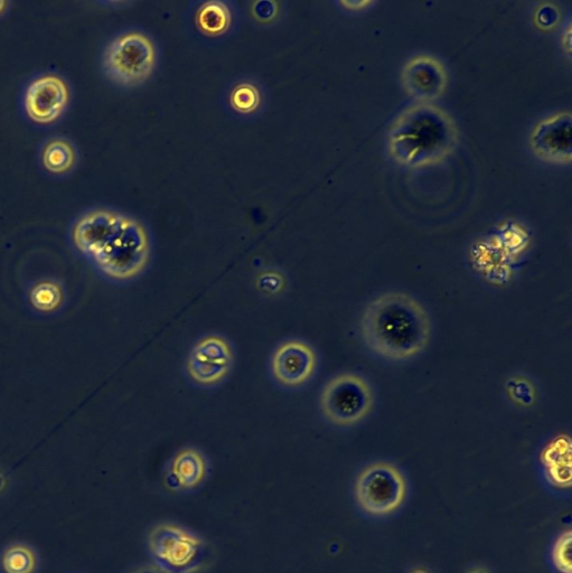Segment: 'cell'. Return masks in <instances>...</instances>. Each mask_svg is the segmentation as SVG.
<instances>
[{
    "mask_svg": "<svg viewBox=\"0 0 572 573\" xmlns=\"http://www.w3.org/2000/svg\"><path fill=\"white\" fill-rule=\"evenodd\" d=\"M42 162L53 174L67 173L75 164L74 148L68 140L53 139L44 147Z\"/></svg>",
    "mask_w": 572,
    "mask_h": 573,
    "instance_id": "d6986e66",
    "label": "cell"
},
{
    "mask_svg": "<svg viewBox=\"0 0 572 573\" xmlns=\"http://www.w3.org/2000/svg\"><path fill=\"white\" fill-rule=\"evenodd\" d=\"M158 51L152 37L140 31H128L112 40L103 54V69L123 87H137L154 73Z\"/></svg>",
    "mask_w": 572,
    "mask_h": 573,
    "instance_id": "8992f818",
    "label": "cell"
},
{
    "mask_svg": "<svg viewBox=\"0 0 572 573\" xmlns=\"http://www.w3.org/2000/svg\"><path fill=\"white\" fill-rule=\"evenodd\" d=\"M374 405L371 383L356 373L336 375L325 384L320 398L324 418L339 428L362 424L371 415Z\"/></svg>",
    "mask_w": 572,
    "mask_h": 573,
    "instance_id": "52a82bcc",
    "label": "cell"
},
{
    "mask_svg": "<svg viewBox=\"0 0 572 573\" xmlns=\"http://www.w3.org/2000/svg\"><path fill=\"white\" fill-rule=\"evenodd\" d=\"M69 88L61 78L45 75L28 86L25 109L28 117L39 124H51L58 120L67 108Z\"/></svg>",
    "mask_w": 572,
    "mask_h": 573,
    "instance_id": "7c38bea8",
    "label": "cell"
},
{
    "mask_svg": "<svg viewBox=\"0 0 572 573\" xmlns=\"http://www.w3.org/2000/svg\"><path fill=\"white\" fill-rule=\"evenodd\" d=\"M232 364L230 342L221 335L211 334L193 346L186 362V372L199 387L212 388L227 379Z\"/></svg>",
    "mask_w": 572,
    "mask_h": 573,
    "instance_id": "ba28073f",
    "label": "cell"
},
{
    "mask_svg": "<svg viewBox=\"0 0 572 573\" xmlns=\"http://www.w3.org/2000/svg\"><path fill=\"white\" fill-rule=\"evenodd\" d=\"M228 107L239 117H255L265 107V90L256 80L241 79L231 84L227 92Z\"/></svg>",
    "mask_w": 572,
    "mask_h": 573,
    "instance_id": "2e32d148",
    "label": "cell"
},
{
    "mask_svg": "<svg viewBox=\"0 0 572 573\" xmlns=\"http://www.w3.org/2000/svg\"><path fill=\"white\" fill-rule=\"evenodd\" d=\"M279 5L275 2H259L253 4L252 15L260 23H271L279 13Z\"/></svg>",
    "mask_w": 572,
    "mask_h": 573,
    "instance_id": "603a6c76",
    "label": "cell"
},
{
    "mask_svg": "<svg viewBox=\"0 0 572 573\" xmlns=\"http://www.w3.org/2000/svg\"><path fill=\"white\" fill-rule=\"evenodd\" d=\"M39 569V554L30 544L12 542L0 552V573H37Z\"/></svg>",
    "mask_w": 572,
    "mask_h": 573,
    "instance_id": "e0dca14e",
    "label": "cell"
},
{
    "mask_svg": "<svg viewBox=\"0 0 572 573\" xmlns=\"http://www.w3.org/2000/svg\"><path fill=\"white\" fill-rule=\"evenodd\" d=\"M551 573H572V531L561 530L549 543L546 553Z\"/></svg>",
    "mask_w": 572,
    "mask_h": 573,
    "instance_id": "ac0fdd59",
    "label": "cell"
},
{
    "mask_svg": "<svg viewBox=\"0 0 572 573\" xmlns=\"http://www.w3.org/2000/svg\"><path fill=\"white\" fill-rule=\"evenodd\" d=\"M285 278L276 270L262 272L257 278V287L265 295H277L284 289Z\"/></svg>",
    "mask_w": 572,
    "mask_h": 573,
    "instance_id": "7402d4cb",
    "label": "cell"
},
{
    "mask_svg": "<svg viewBox=\"0 0 572 573\" xmlns=\"http://www.w3.org/2000/svg\"><path fill=\"white\" fill-rule=\"evenodd\" d=\"M7 3L3 2V0H0V15H2L5 12Z\"/></svg>",
    "mask_w": 572,
    "mask_h": 573,
    "instance_id": "4316f807",
    "label": "cell"
},
{
    "mask_svg": "<svg viewBox=\"0 0 572 573\" xmlns=\"http://www.w3.org/2000/svg\"><path fill=\"white\" fill-rule=\"evenodd\" d=\"M533 152L545 161L569 163L572 155V118L558 114L542 120L530 138Z\"/></svg>",
    "mask_w": 572,
    "mask_h": 573,
    "instance_id": "4fadbf2b",
    "label": "cell"
},
{
    "mask_svg": "<svg viewBox=\"0 0 572 573\" xmlns=\"http://www.w3.org/2000/svg\"><path fill=\"white\" fill-rule=\"evenodd\" d=\"M146 551L153 567L165 573H198L211 558L210 543L202 534L171 521L148 531Z\"/></svg>",
    "mask_w": 572,
    "mask_h": 573,
    "instance_id": "5b68a950",
    "label": "cell"
},
{
    "mask_svg": "<svg viewBox=\"0 0 572 573\" xmlns=\"http://www.w3.org/2000/svg\"><path fill=\"white\" fill-rule=\"evenodd\" d=\"M84 257L110 280L129 281L142 275L152 255L149 233L142 222L112 210L84 214L72 231Z\"/></svg>",
    "mask_w": 572,
    "mask_h": 573,
    "instance_id": "6da1fadb",
    "label": "cell"
},
{
    "mask_svg": "<svg viewBox=\"0 0 572 573\" xmlns=\"http://www.w3.org/2000/svg\"><path fill=\"white\" fill-rule=\"evenodd\" d=\"M537 474L545 491L555 499L566 501L572 495V448L567 435L547 440L537 455Z\"/></svg>",
    "mask_w": 572,
    "mask_h": 573,
    "instance_id": "9c48e42d",
    "label": "cell"
},
{
    "mask_svg": "<svg viewBox=\"0 0 572 573\" xmlns=\"http://www.w3.org/2000/svg\"><path fill=\"white\" fill-rule=\"evenodd\" d=\"M410 483L395 463L377 460L362 467L352 484L356 511L370 522L395 519L408 504Z\"/></svg>",
    "mask_w": 572,
    "mask_h": 573,
    "instance_id": "277c9868",
    "label": "cell"
},
{
    "mask_svg": "<svg viewBox=\"0 0 572 573\" xmlns=\"http://www.w3.org/2000/svg\"><path fill=\"white\" fill-rule=\"evenodd\" d=\"M402 79L412 97L428 103L442 95L447 74L444 65L433 56L419 55L405 65Z\"/></svg>",
    "mask_w": 572,
    "mask_h": 573,
    "instance_id": "5bb4252c",
    "label": "cell"
},
{
    "mask_svg": "<svg viewBox=\"0 0 572 573\" xmlns=\"http://www.w3.org/2000/svg\"><path fill=\"white\" fill-rule=\"evenodd\" d=\"M133 573H165V572L158 570L153 566H150V567H145V568L139 569Z\"/></svg>",
    "mask_w": 572,
    "mask_h": 573,
    "instance_id": "484cf974",
    "label": "cell"
},
{
    "mask_svg": "<svg viewBox=\"0 0 572 573\" xmlns=\"http://www.w3.org/2000/svg\"><path fill=\"white\" fill-rule=\"evenodd\" d=\"M463 573H495L494 570L484 563H474V565L466 567Z\"/></svg>",
    "mask_w": 572,
    "mask_h": 573,
    "instance_id": "cb8c5ba5",
    "label": "cell"
},
{
    "mask_svg": "<svg viewBox=\"0 0 572 573\" xmlns=\"http://www.w3.org/2000/svg\"><path fill=\"white\" fill-rule=\"evenodd\" d=\"M318 358L314 347L302 340H288L276 347L270 369L281 387L298 389L311 381L316 373Z\"/></svg>",
    "mask_w": 572,
    "mask_h": 573,
    "instance_id": "30bf717a",
    "label": "cell"
},
{
    "mask_svg": "<svg viewBox=\"0 0 572 573\" xmlns=\"http://www.w3.org/2000/svg\"><path fill=\"white\" fill-rule=\"evenodd\" d=\"M210 477V463L200 449L185 447L168 460L164 473L167 491L189 495L201 490Z\"/></svg>",
    "mask_w": 572,
    "mask_h": 573,
    "instance_id": "8fae6325",
    "label": "cell"
},
{
    "mask_svg": "<svg viewBox=\"0 0 572 573\" xmlns=\"http://www.w3.org/2000/svg\"><path fill=\"white\" fill-rule=\"evenodd\" d=\"M193 23L201 35L209 39H219L227 35L234 24V12L230 3L223 0H210L196 7Z\"/></svg>",
    "mask_w": 572,
    "mask_h": 573,
    "instance_id": "9a60e30c",
    "label": "cell"
},
{
    "mask_svg": "<svg viewBox=\"0 0 572 573\" xmlns=\"http://www.w3.org/2000/svg\"><path fill=\"white\" fill-rule=\"evenodd\" d=\"M454 122L442 109L421 103L403 111L389 133V149L401 165L420 167L447 156L456 144Z\"/></svg>",
    "mask_w": 572,
    "mask_h": 573,
    "instance_id": "3957f363",
    "label": "cell"
},
{
    "mask_svg": "<svg viewBox=\"0 0 572 573\" xmlns=\"http://www.w3.org/2000/svg\"><path fill=\"white\" fill-rule=\"evenodd\" d=\"M506 394L513 405L528 408L537 400L536 385L523 375H515L505 385Z\"/></svg>",
    "mask_w": 572,
    "mask_h": 573,
    "instance_id": "44dd1931",
    "label": "cell"
},
{
    "mask_svg": "<svg viewBox=\"0 0 572 573\" xmlns=\"http://www.w3.org/2000/svg\"><path fill=\"white\" fill-rule=\"evenodd\" d=\"M431 319L417 299L399 291L382 294L364 309L360 331L368 349L395 363L414 360L430 342Z\"/></svg>",
    "mask_w": 572,
    "mask_h": 573,
    "instance_id": "7a4b0ae2",
    "label": "cell"
},
{
    "mask_svg": "<svg viewBox=\"0 0 572 573\" xmlns=\"http://www.w3.org/2000/svg\"><path fill=\"white\" fill-rule=\"evenodd\" d=\"M28 297L36 311L51 313L61 306L63 291L60 284L52 280H43L31 289Z\"/></svg>",
    "mask_w": 572,
    "mask_h": 573,
    "instance_id": "ffe728a7",
    "label": "cell"
},
{
    "mask_svg": "<svg viewBox=\"0 0 572 573\" xmlns=\"http://www.w3.org/2000/svg\"><path fill=\"white\" fill-rule=\"evenodd\" d=\"M402 573H435L433 569L423 563H417V565H410Z\"/></svg>",
    "mask_w": 572,
    "mask_h": 573,
    "instance_id": "d4e9b609",
    "label": "cell"
}]
</instances>
